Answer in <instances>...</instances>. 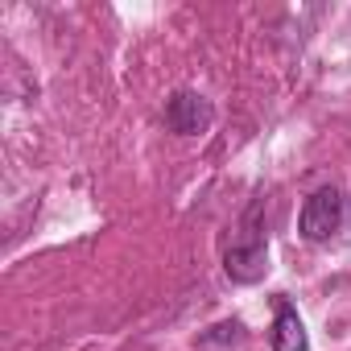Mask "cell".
Returning a JSON list of instances; mask_svg holds the SVG:
<instances>
[{"label":"cell","mask_w":351,"mask_h":351,"mask_svg":"<svg viewBox=\"0 0 351 351\" xmlns=\"http://www.w3.org/2000/svg\"><path fill=\"white\" fill-rule=\"evenodd\" d=\"M343 223V195L335 186H318L306 203H302V215H298V228L310 244H322L339 232Z\"/></svg>","instance_id":"obj_2"},{"label":"cell","mask_w":351,"mask_h":351,"mask_svg":"<svg viewBox=\"0 0 351 351\" xmlns=\"http://www.w3.org/2000/svg\"><path fill=\"white\" fill-rule=\"evenodd\" d=\"M269 343H273V351H306V347H310V335H306V326H302L298 310H293L285 298L277 302V318H273Z\"/></svg>","instance_id":"obj_4"},{"label":"cell","mask_w":351,"mask_h":351,"mask_svg":"<svg viewBox=\"0 0 351 351\" xmlns=\"http://www.w3.org/2000/svg\"><path fill=\"white\" fill-rule=\"evenodd\" d=\"M223 269L240 285H252V281L265 277V269H269V240H265V228H261V207H252L244 215L240 236L232 240V248L223 256Z\"/></svg>","instance_id":"obj_1"},{"label":"cell","mask_w":351,"mask_h":351,"mask_svg":"<svg viewBox=\"0 0 351 351\" xmlns=\"http://www.w3.org/2000/svg\"><path fill=\"white\" fill-rule=\"evenodd\" d=\"M211 120H215V108L199 91H173L165 104V124L178 136H199L211 128Z\"/></svg>","instance_id":"obj_3"}]
</instances>
